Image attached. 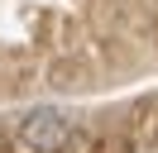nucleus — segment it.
Wrapping results in <instances>:
<instances>
[{
	"instance_id": "f257e3e1",
	"label": "nucleus",
	"mask_w": 158,
	"mask_h": 153,
	"mask_svg": "<svg viewBox=\"0 0 158 153\" xmlns=\"http://www.w3.org/2000/svg\"><path fill=\"white\" fill-rule=\"evenodd\" d=\"M19 143L34 153H67L72 143V120L62 110H53V105H39V110H29L19 120Z\"/></svg>"
}]
</instances>
